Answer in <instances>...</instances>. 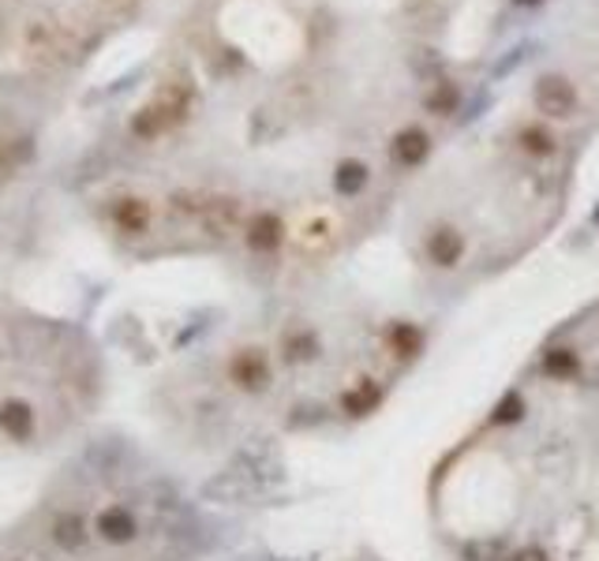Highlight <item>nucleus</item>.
<instances>
[{"instance_id":"nucleus-1","label":"nucleus","mask_w":599,"mask_h":561,"mask_svg":"<svg viewBox=\"0 0 599 561\" xmlns=\"http://www.w3.org/2000/svg\"><path fill=\"white\" fill-rule=\"evenodd\" d=\"M435 501L472 561H599V311L539 348Z\"/></svg>"},{"instance_id":"nucleus-2","label":"nucleus","mask_w":599,"mask_h":561,"mask_svg":"<svg viewBox=\"0 0 599 561\" xmlns=\"http://www.w3.org/2000/svg\"><path fill=\"white\" fill-rule=\"evenodd\" d=\"M15 53L30 72H57L79 57V27L61 12H34L20 27Z\"/></svg>"},{"instance_id":"nucleus-3","label":"nucleus","mask_w":599,"mask_h":561,"mask_svg":"<svg viewBox=\"0 0 599 561\" xmlns=\"http://www.w3.org/2000/svg\"><path fill=\"white\" fill-rule=\"evenodd\" d=\"M191 101H196V90H191L188 79H165L158 83L154 94L135 109L132 116V135L142 142H154L162 135L176 132L191 113Z\"/></svg>"},{"instance_id":"nucleus-4","label":"nucleus","mask_w":599,"mask_h":561,"mask_svg":"<svg viewBox=\"0 0 599 561\" xmlns=\"http://www.w3.org/2000/svg\"><path fill=\"white\" fill-rule=\"evenodd\" d=\"M109 228L124 240H142V236L154 233L158 221V202L147 199V195H116L105 210Z\"/></svg>"},{"instance_id":"nucleus-5","label":"nucleus","mask_w":599,"mask_h":561,"mask_svg":"<svg viewBox=\"0 0 599 561\" xmlns=\"http://www.w3.org/2000/svg\"><path fill=\"white\" fill-rule=\"evenodd\" d=\"M90 528H95V539L105 543V547H132L142 535V521L132 506H101L95 516H90Z\"/></svg>"},{"instance_id":"nucleus-6","label":"nucleus","mask_w":599,"mask_h":561,"mask_svg":"<svg viewBox=\"0 0 599 561\" xmlns=\"http://www.w3.org/2000/svg\"><path fill=\"white\" fill-rule=\"evenodd\" d=\"M46 535L61 554L79 558L90 547V539H95V528H90V516H83L79 509H57L46 524Z\"/></svg>"},{"instance_id":"nucleus-7","label":"nucleus","mask_w":599,"mask_h":561,"mask_svg":"<svg viewBox=\"0 0 599 561\" xmlns=\"http://www.w3.org/2000/svg\"><path fill=\"white\" fill-rule=\"evenodd\" d=\"M0 435L15 446H30L38 438V408L27 397H0Z\"/></svg>"},{"instance_id":"nucleus-8","label":"nucleus","mask_w":599,"mask_h":561,"mask_svg":"<svg viewBox=\"0 0 599 561\" xmlns=\"http://www.w3.org/2000/svg\"><path fill=\"white\" fill-rule=\"evenodd\" d=\"M536 109L544 116H554V121H566V116L577 113V87L566 79V75H544L533 90Z\"/></svg>"},{"instance_id":"nucleus-9","label":"nucleus","mask_w":599,"mask_h":561,"mask_svg":"<svg viewBox=\"0 0 599 561\" xmlns=\"http://www.w3.org/2000/svg\"><path fill=\"white\" fill-rule=\"evenodd\" d=\"M432 158V135L424 132V127H401L398 135L390 139V161L404 173H412V169H420L424 161Z\"/></svg>"},{"instance_id":"nucleus-10","label":"nucleus","mask_w":599,"mask_h":561,"mask_svg":"<svg viewBox=\"0 0 599 561\" xmlns=\"http://www.w3.org/2000/svg\"><path fill=\"white\" fill-rule=\"evenodd\" d=\"M367 187H371V165H367V161L341 158L334 165V195H337V199L352 202V199H360Z\"/></svg>"},{"instance_id":"nucleus-11","label":"nucleus","mask_w":599,"mask_h":561,"mask_svg":"<svg viewBox=\"0 0 599 561\" xmlns=\"http://www.w3.org/2000/svg\"><path fill=\"white\" fill-rule=\"evenodd\" d=\"M517 154H525L528 161H551L559 158V135L547 124H525L517 127Z\"/></svg>"},{"instance_id":"nucleus-12","label":"nucleus","mask_w":599,"mask_h":561,"mask_svg":"<svg viewBox=\"0 0 599 561\" xmlns=\"http://www.w3.org/2000/svg\"><path fill=\"white\" fill-rule=\"evenodd\" d=\"M458 90L450 87V83H432L424 94V105L432 109L435 116H450V113H458Z\"/></svg>"},{"instance_id":"nucleus-13","label":"nucleus","mask_w":599,"mask_h":561,"mask_svg":"<svg viewBox=\"0 0 599 561\" xmlns=\"http://www.w3.org/2000/svg\"><path fill=\"white\" fill-rule=\"evenodd\" d=\"M27 158V139H0V173H12Z\"/></svg>"},{"instance_id":"nucleus-14","label":"nucleus","mask_w":599,"mask_h":561,"mask_svg":"<svg viewBox=\"0 0 599 561\" xmlns=\"http://www.w3.org/2000/svg\"><path fill=\"white\" fill-rule=\"evenodd\" d=\"M95 8L105 20H128L135 8H139V0H95Z\"/></svg>"},{"instance_id":"nucleus-15","label":"nucleus","mask_w":599,"mask_h":561,"mask_svg":"<svg viewBox=\"0 0 599 561\" xmlns=\"http://www.w3.org/2000/svg\"><path fill=\"white\" fill-rule=\"evenodd\" d=\"M521 4H533V0H521Z\"/></svg>"}]
</instances>
